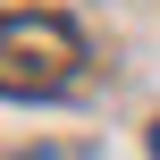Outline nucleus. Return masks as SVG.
<instances>
[{"label": "nucleus", "mask_w": 160, "mask_h": 160, "mask_svg": "<svg viewBox=\"0 0 160 160\" xmlns=\"http://www.w3.org/2000/svg\"><path fill=\"white\" fill-rule=\"evenodd\" d=\"M8 51H51V68H59L76 42H68V25H34V17H8ZM8 93L25 101V93H34V76L17 68V76H8Z\"/></svg>", "instance_id": "1"}, {"label": "nucleus", "mask_w": 160, "mask_h": 160, "mask_svg": "<svg viewBox=\"0 0 160 160\" xmlns=\"http://www.w3.org/2000/svg\"><path fill=\"white\" fill-rule=\"evenodd\" d=\"M152 160H160V118H152Z\"/></svg>", "instance_id": "2"}]
</instances>
